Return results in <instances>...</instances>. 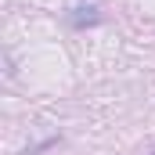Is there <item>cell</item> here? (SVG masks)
<instances>
[]
</instances>
